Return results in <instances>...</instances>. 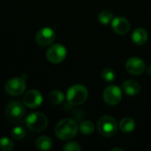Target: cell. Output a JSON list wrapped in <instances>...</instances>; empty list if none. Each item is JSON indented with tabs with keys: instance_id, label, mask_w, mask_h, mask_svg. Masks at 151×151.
Listing matches in <instances>:
<instances>
[{
	"instance_id": "cell-22",
	"label": "cell",
	"mask_w": 151,
	"mask_h": 151,
	"mask_svg": "<svg viewBox=\"0 0 151 151\" xmlns=\"http://www.w3.org/2000/svg\"><path fill=\"white\" fill-rule=\"evenodd\" d=\"M13 149V142L7 137L0 138V150L4 151H10Z\"/></svg>"
},
{
	"instance_id": "cell-23",
	"label": "cell",
	"mask_w": 151,
	"mask_h": 151,
	"mask_svg": "<svg viewBox=\"0 0 151 151\" xmlns=\"http://www.w3.org/2000/svg\"><path fill=\"white\" fill-rule=\"evenodd\" d=\"M62 150L64 151H80L81 147L77 142H68L66 145H64Z\"/></svg>"
},
{
	"instance_id": "cell-5",
	"label": "cell",
	"mask_w": 151,
	"mask_h": 151,
	"mask_svg": "<svg viewBox=\"0 0 151 151\" xmlns=\"http://www.w3.org/2000/svg\"><path fill=\"white\" fill-rule=\"evenodd\" d=\"M25 115V108L20 102L14 101L10 103L5 109V118L11 122H20Z\"/></svg>"
},
{
	"instance_id": "cell-3",
	"label": "cell",
	"mask_w": 151,
	"mask_h": 151,
	"mask_svg": "<svg viewBox=\"0 0 151 151\" xmlns=\"http://www.w3.org/2000/svg\"><path fill=\"white\" fill-rule=\"evenodd\" d=\"M99 133L104 137H112L117 131V124L116 119L109 115L102 116L99 119L97 123Z\"/></svg>"
},
{
	"instance_id": "cell-16",
	"label": "cell",
	"mask_w": 151,
	"mask_h": 151,
	"mask_svg": "<svg viewBox=\"0 0 151 151\" xmlns=\"http://www.w3.org/2000/svg\"><path fill=\"white\" fill-rule=\"evenodd\" d=\"M36 147L39 150H49L53 147V141L48 136H40L36 142Z\"/></svg>"
},
{
	"instance_id": "cell-15",
	"label": "cell",
	"mask_w": 151,
	"mask_h": 151,
	"mask_svg": "<svg viewBox=\"0 0 151 151\" xmlns=\"http://www.w3.org/2000/svg\"><path fill=\"white\" fill-rule=\"evenodd\" d=\"M136 127L135 121L129 117L124 118L119 123V129L124 133H132Z\"/></svg>"
},
{
	"instance_id": "cell-12",
	"label": "cell",
	"mask_w": 151,
	"mask_h": 151,
	"mask_svg": "<svg viewBox=\"0 0 151 151\" xmlns=\"http://www.w3.org/2000/svg\"><path fill=\"white\" fill-rule=\"evenodd\" d=\"M111 27L113 31L117 35H125L130 30V22L124 17H116L111 21Z\"/></svg>"
},
{
	"instance_id": "cell-17",
	"label": "cell",
	"mask_w": 151,
	"mask_h": 151,
	"mask_svg": "<svg viewBox=\"0 0 151 151\" xmlns=\"http://www.w3.org/2000/svg\"><path fill=\"white\" fill-rule=\"evenodd\" d=\"M49 101L53 104H61L64 101V94L60 90H53L49 94Z\"/></svg>"
},
{
	"instance_id": "cell-9",
	"label": "cell",
	"mask_w": 151,
	"mask_h": 151,
	"mask_svg": "<svg viewBox=\"0 0 151 151\" xmlns=\"http://www.w3.org/2000/svg\"><path fill=\"white\" fill-rule=\"evenodd\" d=\"M56 38L55 32L51 27H43L36 35V42L38 45L45 47L52 44Z\"/></svg>"
},
{
	"instance_id": "cell-11",
	"label": "cell",
	"mask_w": 151,
	"mask_h": 151,
	"mask_svg": "<svg viewBox=\"0 0 151 151\" xmlns=\"http://www.w3.org/2000/svg\"><path fill=\"white\" fill-rule=\"evenodd\" d=\"M42 101H43V97L41 93L36 89L28 90L23 96L24 104L30 109L37 108L42 104Z\"/></svg>"
},
{
	"instance_id": "cell-6",
	"label": "cell",
	"mask_w": 151,
	"mask_h": 151,
	"mask_svg": "<svg viewBox=\"0 0 151 151\" xmlns=\"http://www.w3.org/2000/svg\"><path fill=\"white\" fill-rule=\"evenodd\" d=\"M4 89L10 96H17L21 95L26 89V82L23 78L15 77L8 80L4 85Z\"/></svg>"
},
{
	"instance_id": "cell-8",
	"label": "cell",
	"mask_w": 151,
	"mask_h": 151,
	"mask_svg": "<svg viewBox=\"0 0 151 151\" xmlns=\"http://www.w3.org/2000/svg\"><path fill=\"white\" fill-rule=\"evenodd\" d=\"M122 99V90L118 86L110 85L107 87L103 92L104 102L110 106L117 105Z\"/></svg>"
},
{
	"instance_id": "cell-18",
	"label": "cell",
	"mask_w": 151,
	"mask_h": 151,
	"mask_svg": "<svg viewBox=\"0 0 151 151\" xmlns=\"http://www.w3.org/2000/svg\"><path fill=\"white\" fill-rule=\"evenodd\" d=\"M113 13L109 11V10H103L101 11L100 13H99V16H98V19L99 21L103 24V25H107L109 23H110L112 20H113Z\"/></svg>"
},
{
	"instance_id": "cell-1",
	"label": "cell",
	"mask_w": 151,
	"mask_h": 151,
	"mask_svg": "<svg viewBox=\"0 0 151 151\" xmlns=\"http://www.w3.org/2000/svg\"><path fill=\"white\" fill-rule=\"evenodd\" d=\"M55 134L61 141H69L74 138L78 132L77 122L71 119H64L59 121L55 127Z\"/></svg>"
},
{
	"instance_id": "cell-14",
	"label": "cell",
	"mask_w": 151,
	"mask_h": 151,
	"mask_svg": "<svg viewBox=\"0 0 151 151\" xmlns=\"http://www.w3.org/2000/svg\"><path fill=\"white\" fill-rule=\"evenodd\" d=\"M133 42L137 45H143L148 41V33L144 28H137L133 31L132 35Z\"/></svg>"
},
{
	"instance_id": "cell-21",
	"label": "cell",
	"mask_w": 151,
	"mask_h": 151,
	"mask_svg": "<svg viewBox=\"0 0 151 151\" xmlns=\"http://www.w3.org/2000/svg\"><path fill=\"white\" fill-rule=\"evenodd\" d=\"M25 134H26V131L21 127H15L11 132V136L14 140H21L24 138Z\"/></svg>"
},
{
	"instance_id": "cell-19",
	"label": "cell",
	"mask_w": 151,
	"mask_h": 151,
	"mask_svg": "<svg viewBox=\"0 0 151 151\" xmlns=\"http://www.w3.org/2000/svg\"><path fill=\"white\" fill-rule=\"evenodd\" d=\"M79 131L85 135L92 134L93 133V131H94V125L89 120L83 121L79 125Z\"/></svg>"
},
{
	"instance_id": "cell-10",
	"label": "cell",
	"mask_w": 151,
	"mask_h": 151,
	"mask_svg": "<svg viewBox=\"0 0 151 151\" xmlns=\"http://www.w3.org/2000/svg\"><path fill=\"white\" fill-rule=\"evenodd\" d=\"M126 71L133 75H141L145 70L144 61L137 57L130 58L125 63Z\"/></svg>"
},
{
	"instance_id": "cell-7",
	"label": "cell",
	"mask_w": 151,
	"mask_h": 151,
	"mask_svg": "<svg viewBox=\"0 0 151 151\" xmlns=\"http://www.w3.org/2000/svg\"><path fill=\"white\" fill-rule=\"evenodd\" d=\"M67 56L66 48L61 44L56 43L52 45L46 51V58L53 64H59L62 62Z\"/></svg>"
},
{
	"instance_id": "cell-24",
	"label": "cell",
	"mask_w": 151,
	"mask_h": 151,
	"mask_svg": "<svg viewBox=\"0 0 151 151\" xmlns=\"http://www.w3.org/2000/svg\"><path fill=\"white\" fill-rule=\"evenodd\" d=\"M116 150H118V151H123L122 149H118V148H115V149H113L112 151H116Z\"/></svg>"
},
{
	"instance_id": "cell-20",
	"label": "cell",
	"mask_w": 151,
	"mask_h": 151,
	"mask_svg": "<svg viewBox=\"0 0 151 151\" xmlns=\"http://www.w3.org/2000/svg\"><path fill=\"white\" fill-rule=\"evenodd\" d=\"M101 76L104 81H108V82L113 81L116 78L115 72L111 68H104L101 73Z\"/></svg>"
},
{
	"instance_id": "cell-4",
	"label": "cell",
	"mask_w": 151,
	"mask_h": 151,
	"mask_svg": "<svg viewBox=\"0 0 151 151\" xmlns=\"http://www.w3.org/2000/svg\"><path fill=\"white\" fill-rule=\"evenodd\" d=\"M26 126L34 132H42L48 126V119L41 112H33L26 119Z\"/></svg>"
},
{
	"instance_id": "cell-2",
	"label": "cell",
	"mask_w": 151,
	"mask_h": 151,
	"mask_svg": "<svg viewBox=\"0 0 151 151\" xmlns=\"http://www.w3.org/2000/svg\"><path fill=\"white\" fill-rule=\"evenodd\" d=\"M88 97L87 88L80 84L71 86L67 91V101L71 105H79L84 104Z\"/></svg>"
},
{
	"instance_id": "cell-13",
	"label": "cell",
	"mask_w": 151,
	"mask_h": 151,
	"mask_svg": "<svg viewBox=\"0 0 151 151\" xmlns=\"http://www.w3.org/2000/svg\"><path fill=\"white\" fill-rule=\"evenodd\" d=\"M122 88H123L124 92L127 96H134L138 95L141 91L140 84L134 80H126L123 83Z\"/></svg>"
}]
</instances>
